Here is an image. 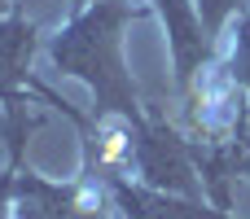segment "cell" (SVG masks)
Here are the masks:
<instances>
[{
	"label": "cell",
	"instance_id": "obj_1",
	"mask_svg": "<svg viewBox=\"0 0 250 219\" xmlns=\"http://www.w3.org/2000/svg\"><path fill=\"white\" fill-rule=\"evenodd\" d=\"M141 22V9L127 0H97L88 9H75V18L48 40V57L57 70L88 83L97 101V119L136 123L145 110L136 101L127 61H123V31Z\"/></svg>",
	"mask_w": 250,
	"mask_h": 219
},
{
	"label": "cell",
	"instance_id": "obj_2",
	"mask_svg": "<svg viewBox=\"0 0 250 219\" xmlns=\"http://www.w3.org/2000/svg\"><path fill=\"white\" fill-rule=\"evenodd\" d=\"M127 145H132V167L136 180L158 189V193H176V198H193L207 202L198 162H193V140L180 136L176 127H167L163 119L141 114L136 123H127Z\"/></svg>",
	"mask_w": 250,
	"mask_h": 219
},
{
	"label": "cell",
	"instance_id": "obj_3",
	"mask_svg": "<svg viewBox=\"0 0 250 219\" xmlns=\"http://www.w3.org/2000/svg\"><path fill=\"white\" fill-rule=\"evenodd\" d=\"M154 13L163 18V31H167V48H171V66H176V92L193 101L198 75L215 61V40L207 35L193 0H154Z\"/></svg>",
	"mask_w": 250,
	"mask_h": 219
},
{
	"label": "cell",
	"instance_id": "obj_4",
	"mask_svg": "<svg viewBox=\"0 0 250 219\" xmlns=\"http://www.w3.org/2000/svg\"><path fill=\"white\" fill-rule=\"evenodd\" d=\"M13 219H105L101 198L88 184H53L18 171V211Z\"/></svg>",
	"mask_w": 250,
	"mask_h": 219
},
{
	"label": "cell",
	"instance_id": "obj_5",
	"mask_svg": "<svg viewBox=\"0 0 250 219\" xmlns=\"http://www.w3.org/2000/svg\"><path fill=\"white\" fill-rule=\"evenodd\" d=\"M35 48H40L35 26L22 13H4L0 18V105L31 101V97L44 101V83H35V75H31Z\"/></svg>",
	"mask_w": 250,
	"mask_h": 219
},
{
	"label": "cell",
	"instance_id": "obj_6",
	"mask_svg": "<svg viewBox=\"0 0 250 219\" xmlns=\"http://www.w3.org/2000/svg\"><path fill=\"white\" fill-rule=\"evenodd\" d=\"M237 40H233V57H229V79L250 92V9L237 13V31H233Z\"/></svg>",
	"mask_w": 250,
	"mask_h": 219
},
{
	"label": "cell",
	"instance_id": "obj_7",
	"mask_svg": "<svg viewBox=\"0 0 250 219\" xmlns=\"http://www.w3.org/2000/svg\"><path fill=\"white\" fill-rule=\"evenodd\" d=\"M198 4V18H202V26H207V35L220 44V35H224V26L246 9V0H193Z\"/></svg>",
	"mask_w": 250,
	"mask_h": 219
},
{
	"label": "cell",
	"instance_id": "obj_8",
	"mask_svg": "<svg viewBox=\"0 0 250 219\" xmlns=\"http://www.w3.org/2000/svg\"><path fill=\"white\" fill-rule=\"evenodd\" d=\"M229 158H233V176H250V136H246V127L237 132V140H229Z\"/></svg>",
	"mask_w": 250,
	"mask_h": 219
},
{
	"label": "cell",
	"instance_id": "obj_9",
	"mask_svg": "<svg viewBox=\"0 0 250 219\" xmlns=\"http://www.w3.org/2000/svg\"><path fill=\"white\" fill-rule=\"evenodd\" d=\"M75 4H79V9H88V4H97V0H75Z\"/></svg>",
	"mask_w": 250,
	"mask_h": 219
}]
</instances>
